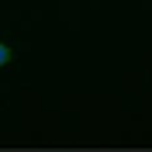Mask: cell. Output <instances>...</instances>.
I'll use <instances>...</instances> for the list:
<instances>
[{
	"label": "cell",
	"mask_w": 152,
	"mask_h": 152,
	"mask_svg": "<svg viewBox=\"0 0 152 152\" xmlns=\"http://www.w3.org/2000/svg\"><path fill=\"white\" fill-rule=\"evenodd\" d=\"M10 62H14V48H10L7 42H0V69L10 66Z\"/></svg>",
	"instance_id": "1"
}]
</instances>
